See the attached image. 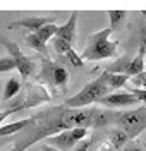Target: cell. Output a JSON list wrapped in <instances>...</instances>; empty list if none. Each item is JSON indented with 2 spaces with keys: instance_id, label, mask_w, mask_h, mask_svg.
I'll return each mask as SVG.
<instances>
[{
  "instance_id": "27",
  "label": "cell",
  "mask_w": 146,
  "mask_h": 151,
  "mask_svg": "<svg viewBox=\"0 0 146 151\" xmlns=\"http://www.w3.org/2000/svg\"><path fill=\"white\" fill-rule=\"evenodd\" d=\"M43 151H60V150H57V148H52V146H48V144H43Z\"/></svg>"
},
{
  "instance_id": "19",
  "label": "cell",
  "mask_w": 146,
  "mask_h": 151,
  "mask_svg": "<svg viewBox=\"0 0 146 151\" xmlns=\"http://www.w3.org/2000/svg\"><path fill=\"white\" fill-rule=\"evenodd\" d=\"M21 91V81L16 77H10L5 83V91H4V101H9L10 98H14Z\"/></svg>"
},
{
  "instance_id": "23",
  "label": "cell",
  "mask_w": 146,
  "mask_h": 151,
  "mask_svg": "<svg viewBox=\"0 0 146 151\" xmlns=\"http://www.w3.org/2000/svg\"><path fill=\"white\" fill-rule=\"evenodd\" d=\"M139 48L146 52V22L139 26Z\"/></svg>"
},
{
  "instance_id": "22",
  "label": "cell",
  "mask_w": 146,
  "mask_h": 151,
  "mask_svg": "<svg viewBox=\"0 0 146 151\" xmlns=\"http://www.w3.org/2000/svg\"><path fill=\"white\" fill-rule=\"evenodd\" d=\"M132 84L137 86V89H146V70H143L136 77H132Z\"/></svg>"
},
{
  "instance_id": "3",
  "label": "cell",
  "mask_w": 146,
  "mask_h": 151,
  "mask_svg": "<svg viewBox=\"0 0 146 151\" xmlns=\"http://www.w3.org/2000/svg\"><path fill=\"white\" fill-rule=\"evenodd\" d=\"M108 91L110 89H108L107 83H105V77L101 74L95 81L88 83L78 94L67 98L64 101V106H67V108H83V106H88L91 103H98L103 96H107Z\"/></svg>"
},
{
  "instance_id": "21",
  "label": "cell",
  "mask_w": 146,
  "mask_h": 151,
  "mask_svg": "<svg viewBox=\"0 0 146 151\" xmlns=\"http://www.w3.org/2000/svg\"><path fill=\"white\" fill-rule=\"evenodd\" d=\"M14 69H17V65H16V62H14L12 57H2V58H0V74H2V72L14 70Z\"/></svg>"
},
{
  "instance_id": "9",
  "label": "cell",
  "mask_w": 146,
  "mask_h": 151,
  "mask_svg": "<svg viewBox=\"0 0 146 151\" xmlns=\"http://www.w3.org/2000/svg\"><path fill=\"white\" fill-rule=\"evenodd\" d=\"M98 105H103L108 108H117V106H129V105H139V100L132 93H112L103 96Z\"/></svg>"
},
{
  "instance_id": "12",
  "label": "cell",
  "mask_w": 146,
  "mask_h": 151,
  "mask_svg": "<svg viewBox=\"0 0 146 151\" xmlns=\"http://www.w3.org/2000/svg\"><path fill=\"white\" fill-rule=\"evenodd\" d=\"M145 50L143 48H137V55L131 60V64H129V67H127V72L126 76L127 77H136V76H139L143 70H145Z\"/></svg>"
},
{
  "instance_id": "20",
  "label": "cell",
  "mask_w": 146,
  "mask_h": 151,
  "mask_svg": "<svg viewBox=\"0 0 146 151\" xmlns=\"http://www.w3.org/2000/svg\"><path fill=\"white\" fill-rule=\"evenodd\" d=\"M57 29H58V26L55 24V22H50V24H47V26H43L41 29L36 31V36H38L43 43H47L48 40H53V38H55Z\"/></svg>"
},
{
  "instance_id": "17",
  "label": "cell",
  "mask_w": 146,
  "mask_h": 151,
  "mask_svg": "<svg viewBox=\"0 0 146 151\" xmlns=\"http://www.w3.org/2000/svg\"><path fill=\"white\" fill-rule=\"evenodd\" d=\"M108 137H110V142H112V146L114 148H122V146H126L127 142H129V137H127V134L122 129H112V131L108 132Z\"/></svg>"
},
{
  "instance_id": "2",
  "label": "cell",
  "mask_w": 146,
  "mask_h": 151,
  "mask_svg": "<svg viewBox=\"0 0 146 151\" xmlns=\"http://www.w3.org/2000/svg\"><path fill=\"white\" fill-rule=\"evenodd\" d=\"M110 35H112L110 28L95 33L89 38L88 47L84 48L81 58H86V60H105V58H110V57H115L117 43L110 41Z\"/></svg>"
},
{
  "instance_id": "16",
  "label": "cell",
  "mask_w": 146,
  "mask_h": 151,
  "mask_svg": "<svg viewBox=\"0 0 146 151\" xmlns=\"http://www.w3.org/2000/svg\"><path fill=\"white\" fill-rule=\"evenodd\" d=\"M108 19H110V29L112 31H119L124 26V21L127 17L126 10H108Z\"/></svg>"
},
{
  "instance_id": "15",
  "label": "cell",
  "mask_w": 146,
  "mask_h": 151,
  "mask_svg": "<svg viewBox=\"0 0 146 151\" xmlns=\"http://www.w3.org/2000/svg\"><path fill=\"white\" fill-rule=\"evenodd\" d=\"M131 57L129 55H124V57H120L119 60H115L114 64H110V65L107 67V72H110V74H122V76H126L127 72V67H129V64H131Z\"/></svg>"
},
{
  "instance_id": "11",
  "label": "cell",
  "mask_w": 146,
  "mask_h": 151,
  "mask_svg": "<svg viewBox=\"0 0 146 151\" xmlns=\"http://www.w3.org/2000/svg\"><path fill=\"white\" fill-rule=\"evenodd\" d=\"M57 19L55 17H24V19H19V21H14L10 22L7 28L9 29H14V28H26L33 33H36L38 29H41L43 26H47L50 22H55Z\"/></svg>"
},
{
  "instance_id": "8",
  "label": "cell",
  "mask_w": 146,
  "mask_h": 151,
  "mask_svg": "<svg viewBox=\"0 0 146 151\" xmlns=\"http://www.w3.org/2000/svg\"><path fill=\"white\" fill-rule=\"evenodd\" d=\"M52 47H53V50L57 52L58 55L64 57L69 64H72V65H76V67H83L84 65L83 58L76 53L74 47H70L67 41H64V40H60V38H53V40H52Z\"/></svg>"
},
{
  "instance_id": "13",
  "label": "cell",
  "mask_w": 146,
  "mask_h": 151,
  "mask_svg": "<svg viewBox=\"0 0 146 151\" xmlns=\"http://www.w3.org/2000/svg\"><path fill=\"white\" fill-rule=\"evenodd\" d=\"M33 122V117H28V119H22V120H17V122H12L9 125H4L0 127V137H9L12 134H19L21 131H24L26 127H29Z\"/></svg>"
},
{
  "instance_id": "26",
  "label": "cell",
  "mask_w": 146,
  "mask_h": 151,
  "mask_svg": "<svg viewBox=\"0 0 146 151\" xmlns=\"http://www.w3.org/2000/svg\"><path fill=\"white\" fill-rule=\"evenodd\" d=\"M91 146H93V139H88V141H81V142L78 144V146L74 148V151H88L89 148H91Z\"/></svg>"
},
{
  "instance_id": "10",
  "label": "cell",
  "mask_w": 146,
  "mask_h": 151,
  "mask_svg": "<svg viewBox=\"0 0 146 151\" xmlns=\"http://www.w3.org/2000/svg\"><path fill=\"white\" fill-rule=\"evenodd\" d=\"M76 24H78V12H72L67 22H65L64 26H58L55 38H60V40L67 41L70 47H74V45H76V40H78V33H76Z\"/></svg>"
},
{
  "instance_id": "7",
  "label": "cell",
  "mask_w": 146,
  "mask_h": 151,
  "mask_svg": "<svg viewBox=\"0 0 146 151\" xmlns=\"http://www.w3.org/2000/svg\"><path fill=\"white\" fill-rule=\"evenodd\" d=\"M86 136H88L86 127H78V129L64 131V132H60V134H57V136L48 137L47 144L52 146V148H57L60 151H69V150H72L76 144H79Z\"/></svg>"
},
{
  "instance_id": "18",
  "label": "cell",
  "mask_w": 146,
  "mask_h": 151,
  "mask_svg": "<svg viewBox=\"0 0 146 151\" xmlns=\"http://www.w3.org/2000/svg\"><path fill=\"white\" fill-rule=\"evenodd\" d=\"M26 45L29 48H33V50H36L40 52L41 55H48V48H47V43H43L38 36H36V33H29L28 36H26Z\"/></svg>"
},
{
  "instance_id": "25",
  "label": "cell",
  "mask_w": 146,
  "mask_h": 151,
  "mask_svg": "<svg viewBox=\"0 0 146 151\" xmlns=\"http://www.w3.org/2000/svg\"><path fill=\"white\" fill-rule=\"evenodd\" d=\"M124 151H145V148L136 141H129L127 142V146L124 148Z\"/></svg>"
},
{
  "instance_id": "14",
  "label": "cell",
  "mask_w": 146,
  "mask_h": 151,
  "mask_svg": "<svg viewBox=\"0 0 146 151\" xmlns=\"http://www.w3.org/2000/svg\"><path fill=\"white\" fill-rule=\"evenodd\" d=\"M103 77H105V83H107L108 89H119L122 86H126V83L131 79L127 76H122V74H110V72H103Z\"/></svg>"
},
{
  "instance_id": "1",
  "label": "cell",
  "mask_w": 146,
  "mask_h": 151,
  "mask_svg": "<svg viewBox=\"0 0 146 151\" xmlns=\"http://www.w3.org/2000/svg\"><path fill=\"white\" fill-rule=\"evenodd\" d=\"M120 113L105 112L98 108H67L64 105L50 106L43 112L33 115V122L29 127L19 134L12 136L10 142L14 151H26L35 142H40L45 137L57 136V132L70 131L78 127H105L115 124Z\"/></svg>"
},
{
  "instance_id": "24",
  "label": "cell",
  "mask_w": 146,
  "mask_h": 151,
  "mask_svg": "<svg viewBox=\"0 0 146 151\" xmlns=\"http://www.w3.org/2000/svg\"><path fill=\"white\" fill-rule=\"evenodd\" d=\"M131 91H132V94L139 100V103L146 105V89H137V88H134V89H131Z\"/></svg>"
},
{
  "instance_id": "6",
  "label": "cell",
  "mask_w": 146,
  "mask_h": 151,
  "mask_svg": "<svg viewBox=\"0 0 146 151\" xmlns=\"http://www.w3.org/2000/svg\"><path fill=\"white\" fill-rule=\"evenodd\" d=\"M0 45L9 52V57L14 58V62H16V65H17V70H19V74H21L22 79H28V77L36 74V64H35V60L28 58V57L21 52V48L17 47L14 41L0 36Z\"/></svg>"
},
{
  "instance_id": "5",
  "label": "cell",
  "mask_w": 146,
  "mask_h": 151,
  "mask_svg": "<svg viewBox=\"0 0 146 151\" xmlns=\"http://www.w3.org/2000/svg\"><path fill=\"white\" fill-rule=\"evenodd\" d=\"M115 124L119 129H122L127 134L129 141H134L146 129V106H139L136 110L120 113Z\"/></svg>"
},
{
  "instance_id": "4",
  "label": "cell",
  "mask_w": 146,
  "mask_h": 151,
  "mask_svg": "<svg viewBox=\"0 0 146 151\" xmlns=\"http://www.w3.org/2000/svg\"><path fill=\"white\" fill-rule=\"evenodd\" d=\"M38 77L43 83H47L52 89H58V91H65L67 89L69 72L67 69L64 65H60L58 62H53L50 58H43Z\"/></svg>"
}]
</instances>
